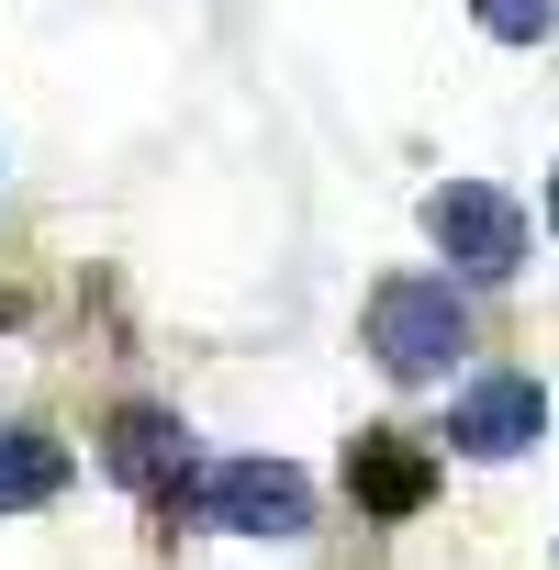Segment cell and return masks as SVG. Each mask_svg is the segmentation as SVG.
Here are the masks:
<instances>
[{
  "label": "cell",
  "instance_id": "cell-1",
  "mask_svg": "<svg viewBox=\"0 0 559 570\" xmlns=\"http://www.w3.org/2000/svg\"><path fill=\"white\" fill-rule=\"evenodd\" d=\"M179 503L224 537H303L314 525V481L292 459H213V470L179 481Z\"/></svg>",
  "mask_w": 559,
  "mask_h": 570
},
{
  "label": "cell",
  "instance_id": "cell-2",
  "mask_svg": "<svg viewBox=\"0 0 559 570\" xmlns=\"http://www.w3.org/2000/svg\"><path fill=\"white\" fill-rule=\"evenodd\" d=\"M459 347H470V303L448 279H381L370 292V358L392 381H448Z\"/></svg>",
  "mask_w": 559,
  "mask_h": 570
},
{
  "label": "cell",
  "instance_id": "cell-3",
  "mask_svg": "<svg viewBox=\"0 0 559 570\" xmlns=\"http://www.w3.org/2000/svg\"><path fill=\"white\" fill-rule=\"evenodd\" d=\"M425 235L448 246L459 279H514V257H526V213H514L492 179H448V190H425Z\"/></svg>",
  "mask_w": 559,
  "mask_h": 570
},
{
  "label": "cell",
  "instance_id": "cell-4",
  "mask_svg": "<svg viewBox=\"0 0 559 570\" xmlns=\"http://www.w3.org/2000/svg\"><path fill=\"white\" fill-rule=\"evenodd\" d=\"M347 492H359V514H425L437 503V459L414 448V436H392V425H370L359 448H347Z\"/></svg>",
  "mask_w": 559,
  "mask_h": 570
},
{
  "label": "cell",
  "instance_id": "cell-5",
  "mask_svg": "<svg viewBox=\"0 0 559 570\" xmlns=\"http://www.w3.org/2000/svg\"><path fill=\"white\" fill-rule=\"evenodd\" d=\"M448 436H459L470 459H514V448H537V436H548V392L503 370V381H481V392L448 414Z\"/></svg>",
  "mask_w": 559,
  "mask_h": 570
},
{
  "label": "cell",
  "instance_id": "cell-6",
  "mask_svg": "<svg viewBox=\"0 0 559 570\" xmlns=\"http://www.w3.org/2000/svg\"><path fill=\"white\" fill-rule=\"evenodd\" d=\"M112 481H135L146 503H168L179 514V481H190V436H179V414H157V403H135L124 425H112Z\"/></svg>",
  "mask_w": 559,
  "mask_h": 570
},
{
  "label": "cell",
  "instance_id": "cell-7",
  "mask_svg": "<svg viewBox=\"0 0 559 570\" xmlns=\"http://www.w3.org/2000/svg\"><path fill=\"white\" fill-rule=\"evenodd\" d=\"M68 492V448L46 425H0V514H35Z\"/></svg>",
  "mask_w": 559,
  "mask_h": 570
},
{
  "label": "cell",
  "instance_id": "cell-8",
  "mask_svg": "<svg viewBox=\"0 0 559 570\" xmlns=\"http://www.w3.org/2000/svg\"><path fill=\"white\" fill-rule=\"evenodd\" d=\"M481 12V35H503V46H537V35H559V0H470Z\"/></svg>",
  "mask_w": 559,
  "mask_h": 570
},
{
  "label": "cell",
  "instance_id": "cell-9",
  "mask_svg": "<svg viewBox=\"0 0 559 570\" xmlns=\"http://www.w3.org/2000/svg\"><path fill=\"white\" fill-rule=\"evenodd\" d=\"M548 224H559V179H548Z\"/></svg>",
  "mask_w": 559,
  "mask_h": 570
}]
</instances>
